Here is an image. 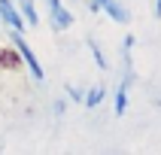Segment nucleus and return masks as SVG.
<instances>
[{
  "mask_svg": "<svg viewBox=\"0 0 161 155\" xmlns=\"http://www.w3.org/2000/svg\"><path fill=\"white\" fill-rule=\"evenodd\" d=\"M0 18H3L6 27L15 30V34H21L27 27V21L21 18V12H18V6H15V0H0Z\"/></svg>",
  "mask_w": 161,
  "mask_h": 155,
  "instance_id": "2",
  "label": "nucleus"
},
{
  "mask_svg": "<svg viewBox=\"0 0 161 155\" xmlns=\"http://www.w3.org/2000/svg\"><path fill=\"white\" fill-rule=\"evenodd\" d=\"M18 12H21V18H25L27 25H36V21H40V18H36L34 0H18Z\"/></svg>",
  "mask_w": 161,
  "mask_h": 155,
  "instance_id": "6",
  "label": "nucleus"
},
{
  "mask_svg": "<svg viewBox=\"0 0 161 155\" xmlns=\"http://www.w3.org/2000/svg\"><path fill=\"white\" fill-rule=\"evenodd\" d=\"M88 49H91V55H94L97 67H100V70H107V58H103V52H100V46L94 43V40H88Z\"/></svg>",
  "mask_w": 161,
  "mask_h": 155,
  "instance_id": "8",
  "label": "nucleus"
},
{
  "mask_svg": "<svg viewBox=\"0 0 161 155\" xmlns=\"http://www.w3.org/2000/svg\"><path fill=\"white\" fill-rule=\"evenodd\" d=\"M12 43H15V49H18V55H21V61L31 67V76H34L36 82H43L46 79V73H43V67H40V61H36V55H34V49L27 46V40L21 34H15L12 30Z\"/></svg>",
  "mask_w": 161,
  "mask_h": 155,
  "instance_id": "1",
  "label": "nucleus"
},
{
  "mask_svg": "<svg viewBox=\"0 0 161 155\" xmlns=\"http://www.w3.org/2000/svg\"><path fill=\"white\" fill-rule=\"evenodd\" d=\"M21 55H18L15 46H6V43H0V70H18L21 67Z\"/></svg>",
  "mask_w": 161,
  "mask_h": 155,
  "instance_id": "4",
  "label": "nucleus"
},
{
  "mask_svg": "<svg viewBox=\"0 0 161 155\" xmlns=\"http://www.w3.org/2000/svg\"><path fill=\"white\" fill-rule=\"evenodd\" d=\"M67 94H70L73 100H82L85 94H82V88H76V85H67Z\"/></svg>",
  "mask_w": 161,
  "mask_h": 155,
  "instance_id": "9",
  "label": "nucleus"
},
{
  "mask_svg": "<svg viewBox=\"0 0 161 155\" xmlns=\"http://www.w3.org/2000/svg\"><path fill=\"white\" fill-rule=\"evenodd\" d=\"M103 94H107V88H103V85H94V88L82 97V103H85V107H97L100 100H103Z\"/></svg>",
  "mask_w": 161,
  "mask_h": 155,
  "instance_id": "7",
  "label": "nucleus"
},
{
  "mask_svg": "<svg viewBox=\"0 0 161 155\" xmlns=\"http://www.w3.org/2000/svg\"><path fill=\"white\" fill-rule=\"evenodd\" d=\"M97 3H100V9H103L113 21H122V25H125V21H131V12H128L119 0H97Z\"/></svg>",
  "mask_w": 161,
  "mask_h": 155,
  "instance_id": "5",
  "label": "nucleus"
},
{
  "mask_svg": "<svg viewBox=\"0 0 161 155\" xmlns=\"http://www.w3.org/2000/svg\"><path fill=\"white\" fill-rule=\"evenodd\" d=\"M155 18H161V0H155Z\"/></svg>",
  "mask_w": 161,
  "mask_h": 155,
  "instance_id": "10",
  "label": "nucleus"
},
{
  "mask_svg": "<svg viewBox=\"0 0 161 155\" xmlns=\"http://www.w3.org/2000/svg\"><path fill=\"white\" fill-rule=\"evenodd\" d=\"M46 6H49V15H52L55 30H67V27L73 25V15L61 6V0H46Z\"/></svg>",
  "mask_w": 161,
  "mask_h": 155,
  "instance_id": "3",
  "label": "nucleus"
}]
</instances>
